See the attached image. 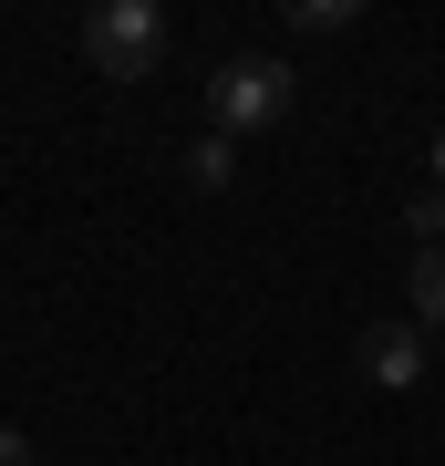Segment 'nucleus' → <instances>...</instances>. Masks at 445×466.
<instances>
[{
  "mask_svg": "<svg viewBox=\"0 0 445 466\" xmlns=\"http://www.w3.org/2000/svg\"><path fill=\"white\" fill-rule=\"evenodd\" d=\"M435 187H445V135H435Z\"/></svg>",
  "mask_w": 445,
  "mask_h": 466,
  "instance_id": "6e6552de",
  "label": "nucleus"
},
{
  "mask_svg": "<svg viewBox=\"0 0 445 466\" xmlns=\"http://www.w3.org/2000/svg\"><path fill=\"white\" fill-rule=\"evenodd\" d=\"M290 32H300V42H331V32H352V0H290Z\"/></svg>",
  "mask_w": 445,
  "mask_h": 466,
  "instance_id": "423d86ee",
  "label": "nucleus"
},
{
  "mask_svg": "<svg viewBox=\"0 0 445 466\" xmlns=\"http://www.w3.org/2000/svg\"><path fill=\"white\" fill-rule=\"evenodd\" d=\"M83 63H94L104 84H146L166 63V11L156 0H94V11H83Z\"/></svg>",
  "mask_w": 445,
  "mask_h": 466,
  "instance_id": "f257e3e1",
  "label": "nucleus"
},
{
  "mask_svg": "<svg viewBox=\"0 0 445 466\" xmlns=\"http://www.w3.org/2000/svg\"><path fill=\"white\" fill-rule=\"evenodd\" d=\"M0 466H32V435L21 425H0Z\"/></svg>",
  "mask_w": 445,
  "mask_h": 466,
  "instance_id": "0eeeda50",
  "label": "nucleus"
},
{
  "mask_svg": "<svg viewBox=\"0 0 445 466\" xmlns=\"http://www.w3.org/2000/svg\"><path fill=\"white\" fill-rule=\"evenodd\" d=\"M363 373L383 394H414L425 383V321H363Z\"/></svg>",
  "mask_w": 445,
  "mask_h": 466,
  "instance_id": "7ed1b4c3",
  "label": "nucleus"
},
{
  "mask_svg": "<svg viewBox=\"0 0 445 466\" xmlns=\"http://www.w3.org/2000/svg\"><path fill=\"white\" fill-rule=\"evenodd\" d=\"M414 321L445 332V249H414Z\"/></svg>",
  "mask_w": 445,
  "mask_h": 466,
  "instance_id": "39448f33",
  "label": "nucleus"
},
{
  "mask_svg": "<svg viewBox=\"0 0 445 466\" xmlns=\"http://www.w3.org/2000/svg\"><path fill=\"white\" fill-rule=\"evenodd\" d=\"M290 115V63H269V52H228V63L207 73V125L217 135H259Z\"/></svg>",
  "mask_w": 445,
  "mask_h": 466,
  "instance_id": "f03ea898",
  "label": "nucleus"
},
{
  "mask_svg": "<svg viewBox=\"0 0 445 466\" xmlns=\"http://www.w3.org/2000/svg\"><path fill=\"white\" fill-rule=\"evenodd\" d=\"M228 177H238V135H217V125H207L197 146H187V187H228Z\"/></svg>",
  "mask_w": 445,
  "mask_h": 466,
  "instance_id": "20e7f679",
  "label": "nucleus"
}]
</instances>
